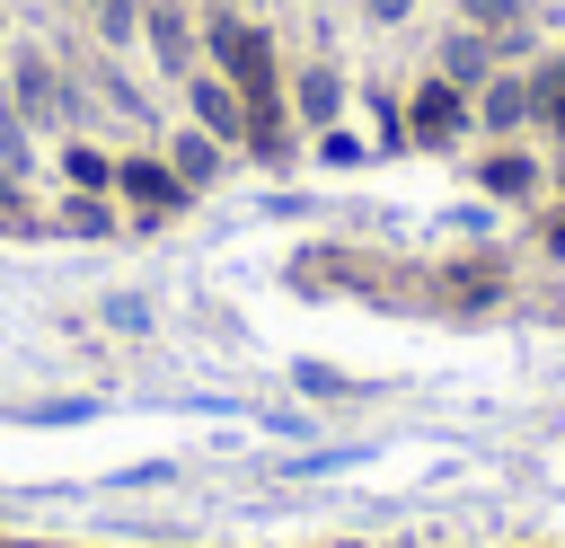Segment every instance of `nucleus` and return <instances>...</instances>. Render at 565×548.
I'll use <instances>...</instances> for the list:
<instances>
[{
	"label": "nucleus",
	"instance_id": "13",
	"mask_svg": "<svg viewBox=\"0 0 565 548\" xmlns=\"http://www.w3.org/2000/svg\"><path fill=\"white\" fill-rule=\"evenodd\" d=\"M530 124L565 141V53H539L530 62Z\"/></svg>",
	"mask_w": 565,
	"mask_h": 548
},
{
	"label": "nucleus",
	"instance_id": "17",
	"mask_svg": "<svg viewBox=\"0 0 565 548\" xmlns=\"http://www.w3.org/2000/svg\"><path fill=\"white\" fill-rule=\"evenodd\" d=\"M106 327H115V336H141V327H150V301H141V292H106Z\"/></svg>",
	"mask_w": 565,
	"mask_h": 548
},
{
	"label": "nucleus",
	"instance_id": "1",
	"mask_svg": "<svg viewBox=\"0 0 565 548\" xmlns=\"http://www.w3.org/2000/svg\"><path fill=\"white\" fill-rule=\"evenodd\" d=\"M0 106H18L35 133H79V71L53 53V44H26V35H9L0 44Z\"/></svg>",
	"mask_w": 565,
	"mask_h": 548
},
{
	"label": "nucleus",
	"instance_id": "25",
	"mask_svg": "<svg viewBox=\"0 0 565 548\" xmlns=\"http://www.w3.org/2000/svg\"><path fill=\"white\" fill-rule=\"evenodd\" d=\"M194 9H203V0H194Z\"/></svg>",
	"mask_w": 565,
	"mask_h": 548
},
{
	"label": "nucleus",
	"instance_id": "20",
	"mask_svg": "<svg viewBox=\"0 0 565 548\" xmlns=\"http://www.w3.org/2000/svg\"><path fill=\"white\" fill-rule=\"evenodd\" d=\"M547 177H556V194H565V141H556V168H547Z\"/></svg>",
	"mask_w": 565,
	"mask_h": 548
},
{
	"label": "nucleus",
	"instance_id": "15",
	"mask_svg": "<svg viewBox=\"0 0 565 548\" xmlns=\"http://www.w3.org/2000/svg\"><path fill=\"white\" fill-rule=\"evenodd\" d=\"M450 18L477 27V35H521L530 27V0H450Z\"/></svg>",
	"mask_w": 565,
	"mask_h": 548
},
{
	"label": "nucleus",
	"instance_id": "19",
	"mask_svg": "<svg viewBox=\"0 0 565 548\" xmlns=\"http://www.w3.org/2000/svg\"><path fill=\"white\" fill-rule=\"evenodd\" d=\"M353 9H362V27H380V35H397V27H406V18L424 9V0H353Z\"/></svg>",
	"mask_w": 565,
	"mask_h": 548
},
{
	"label": "nucleus",
	"instance_id": "18",
	"mask_svg": "<svg viewBox=\"0 0 565 548\" xmlns=\"http://www.w3.org/2000/svg\"><path fill=\"white\" fill-rule=\"evenodd\" d=\"M291 380H300L309 398H344V389H353V380H344L335 362H291Z\"/></svg>",
	"mask_w": 565,
	"mask_h": 548
},
{
	"label": "nucleus",
	"instance_id": "4",
	"mask_svg": "<svg viewBox=\"0 0 565 548\" xmlns=\"http://www.w3.org/2000/svg\"><path fill=\"white\" fill-rule=\"evenodd\" d=\"M344 97H353V80H344L335 53H300V62L282 71V106H291V124H309V133L344 124Z\"/></svg>",
	"mask_w": 565,
	"mask_h": 548
},
{
	"label": "nucleus",
	"instance_id": "9",
	"mask_svg": "<svg viewBox=\"0 0 565 548\" xmlns=\"http://www.w3.org/2000/svg\"><path fill=\"white\" fill-rule=\"evenodd\" d=\"M468 106H477V133L486 141H521L530 133V71H494Z\"/></svg>",
	"mask_w": 565,
	"mask_h": 548
},
{
	"label": "nucleus",
	"instance_id": "10",
	"mask_svg": "<svg viewBox=\"0 0 565 548\" xmlns=\"http://www.w3.org/2000/svg\"><path fill=\"white\" fill-rule=\"evenodd\" d=\"M159 150H168V168H177V177H185L194 194H203V186H221V168H230V141H212L203 124H177V133H168Z\"/></svg>",
	"mask_w": 565,
	"mask_h": 548
},
{
	"label": "nucleus",
	"instance_id": "11",
	"mask_svg": "<svg viewBox=\"0 0 565 548\" xmlns=\"http://www.w3.org/2000/svg\"><path fill=\"white\" fill-rule=\"evenodd\" d=\"M62 194H115V150H97L88 133H62Z\"/></svg>",
	"mask_w": 565,
	"mask_h": 548
},
{
	"label": "nucleus",
	"instance_id": "12",
	"mask_svg": "<svg viewBox=\"0 0 565 548\" xmlns=\"http://www.w3.org/2000/svg\"><path fill=\"white\" fill-rule=\"evenodd\" d=\"M141 9H150V0H97L79 27H88V44H97V53H115V62H124V53H141Z\"/></svg>",
	"mask_w": 565,
	"mask_h": 548
},
{
	"label": "nucleus",
	"instance_id": "7",
	"mask_svg": "<svg viewBox=\"0 0 565 548\" xmlns=\"http://www.w3.org/2000/svg\"><path fill=\"white\" fill-rule=\"evenodd\" d=\"M477 194H494V203H539V194H547V159H539L530 141H486V150H477Z\"/></svg>",
	"mask_w": 565,
	"mask_h": 548
},
{
	"label": "nucleus",
	"instance_id": "22",
	"mask_svg": "<svg viewBox=\"0 0 565 548\" xmlns=\"http://www.w3.org/2000/svg\"><path fill=\"white\" fill-rule=\"evenodd\" d=\"M203 9H247V0H203Z\"/></svg>",
	"mask_w": 565,
	"mask_h": 548
},
{
	"label": "nucleus",
	"instance_id": "8",
	"mask_svg": "<svg viewBox=\"0 0 565 548\" xmlns=\"http://www.w3.org/2000/svg\"><path fill=\"white\" fill-rule=\"evenodd\" d=\"M424 71H441L450 88H468V97H477V88L503 71V53H494V35H477V27H459V18H450V27L433 35V62H424Z\"/></svg>",
	"mask_w": 565,
	"mask_h": 548
},
{
	"label": "nucleus",
	"instance_id": "3",
	"mask_svg": "<svg viewBox=\"0 0 565 548\" xmlns=\"http://www.w3.org/2000/svg\"><path fill=\"white\" fill-rule=\"evenodd\" d=\"M141 53L159 62V80L203 71V9H194V0H150V9H141Z\"/></svg>",
	"mask_w": 565,
	"mask_h": 548
},
{
	"label": "nucleus",
	"instance_id": "2",
	"mask_svg": "<svg viewBox=\"0 0 565 548\" xmlns=\"http://www.w3.org/2000/svg\"><path fill=\"white\" fill-rule=\"evenodd\" d=\"M115 203H124V212L150 230V221L185 212V203H194V186L168 168V150H124V159H115Z\"/></svg>",
	"mask_w": 565,
	"mask_h": 548
},
{
	"label": "nucleus",
	"instance_id": "23",
	"mask_svg": "<svg viewBox=\"0 0 565 548\" xmlns=\"http://www.w3.org/2000/svg\"><path fill=\"white\" fill-rule=\"evenodd\" d=\"M0 44H9V0H0Z\"/></svg>",
	"mask_w": 565,
	"mask_h": 548
},
{
	"label": "nucleus",
	"instance_id": "16",
	"mask_svg": "<svg viewBox=\"0 0 565 548\" xmlns=\"http://www.w3.org/2000/svg\"><path fill=\"white\" fill-rule=\"evenodd\" d=\"M62 230L71 239H115V194H62Z\"/></svg>",
	"mask_w": 565,
	"mask_h": 548
},
{
	"label": "nucleus",
	"instance_id": "21",
	"mask_svg": "<svg viewBox=\"0 0 565 548\" xmlns=\"http://www.w3.org/2000/svg\"><path fill=\"white\" fill-rule=\"evenodd\" d=\"M62 9H71V18H88V9H97V0H62Z\"/></svg>",
	"mask_w": 565,
	"mask_h": 548
},
{
	"label": "nucleus",
	"instance_id": "14",
	"mask_svg": "<svg viewBox=\"0 0 565 548\" xmlns=\"http://www.w3.org/2000/svg\"><path fill=\"white\" fill-rule=\"evenodd\" d=\"M26 177H35V124L0 106V186H26Z\"/></svg>",
	"mask_w": 565,
	"mask_h": 548
},
{
	"label": "nucleus",
	"instance_id": "24",
	"mask_svg": "<svg viewBox=\"0 0 565 548\" xmlns=\"http://www.w3.org/2000/svg\"><path fill=\"white\" fill-rule=\"evenodd\" d=\"M300 9H318V0H300Z\"/></svg>",
	"mask_w": 565,
	"mask_h": 548
},
{
	"label": "nucleus",
	"instance_id": "5",
	"mask_svg": "<svg viewBox=\"0 0 565 548\" xmlns=\"http://www.w3.org/2000/svg\"><path fill=\"white\" fill-rule=\"evenodd\" d=\"M459 133H477V106H468V88H450L441 71H424V80L406 88V141H424V150H450Z\"/></svg>",
	"mask_w": 565,
	"mask_h": 548
},
{
	"label": "nucleus",
	"instance_id": "6",
	"mask_svg": "<svg viewBox=\"0 0 565 548\" xmlns=\"http://www.w3.org/2000/svg\"><path fill=\"white\" fill-rule=\"evenodd\" d=\"M177 88H185V124H203V133H212V141H230V150H247V97H238L212 62H203V71H185Z\"/></svg>",
	"mask_w": 565,
	"mask_h": 548
}]
</instances>
